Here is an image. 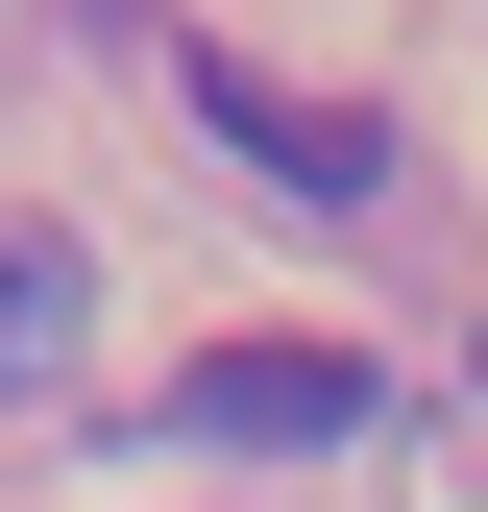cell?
<instances>
[{
	"mask_svg": "<svg viewBox=\"0 0 488 512\" xmlns=\"http://www.w3.org/2000/svg\"><path fill=\"white\" fill-rule=\"evenodd\" d=\"M74 342H98L74 220H0V415H25V391H74Z\"/></svg>",
	"mask_w": 488,
	"mask_h": 512,
	"instance_id": "cell-3",
	"label": "cell"
},
{
	"mask_svg": "<svg viewBox=\"0 0 488 512\" xmlns=\"http://www.w3.org/2000/svg\"><path fill=\"white\" fill-rule=\"evenodd\" d=\"M342 415H366L342 342H220V366H171V439H220V464H293V439H342Z\"/></svg>",
	"mask_w": 488,
	"mask_h": 512,
	"instance_id": "cell-2",
	"label": "cell"
},
{
	"mask_svg": "<svg viewBox=\"0 0 488 512\" xmlns=\"http://www.w3.org/2000/svg\"><path fill=\"white\" fill-rule=\"evenodd\" d=\"M196 122L269 171V196H318V220H366V196H391V122H366V98H293V74H244V49L196 74Z\"/></svg>",
	"mask_w": 488,
	"mask_h": 512,
	"instance_id": "cell-1",
	"label": "cell"
}]
</instances>
